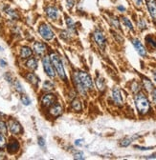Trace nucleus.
Returning a JSON list of instances; mask_svg holds the SVG:
<instances>
[{
  "label": "nucleus",
  "mask_w": 156,
  "mask_h": 160,
  "mask_svg": "<svg viewBox=\"0 0 156 160\" xmlns=\"http://www.w3.org/2000/svg\"><path fill=\"white\" fill-rule=\"evenodd\" d=\"M135 104L140 115H146L150 111V102L143 93H138L135 96Z\"/></svg>",
  "instance_id": "nucleus-1"
},
{
  "label": "nucleus",
  "mask_w": 156,
  "mask_h": 160,
  "mask_svg": "<svg viewBox=\"0 0 156 160\" xmlns=\"http://www.w3.org/2000/svg\"><path fill=\"white\" fill-rule=\"evenodd\" d=\"M50 60H51V63L52 65L54 66L55 70L57 71V73L59 74V75L62 78V79H67L66 77V74H65V71H64V68H63V65H62L61 63V60L60 58L59 57V55L56 54V53H51L50 55Z\"/></svg>",
  "instance_id": "nucleus-2"
},
{
  "label": "nucleus",
  "mask_w": 156,
  "mask_h": 160,
  "mask_svg": "<svg viewBox=\"0 0 156 160\" xmlns=\"http://www.w3.org/2000/svg\"><path fill=\"white\" fill-rule=\"evenodd\" d=\"M77 76L80 79V81L83 84V86L86 88V90L93 89V82L91 80L90 75L87 73H85V71H80V73H78Z\"/></svg>",
  "instance_id": "nucleus-3"
},
{
  "label": "nucleus",
  "mask_w": 156,
  "mask_h": 160,
  "mask_svg": "<svg viewBox=\"0 0 156 160\" xmlns=\"http://www.w3.org/2000/svg\"><path fill=\"white\" fill-rule=\"evenodd\" d=\"M38 31H40V35L45 39V40H51L54 37V33L51 30L49 26H47L46 24H42L38 28Z\"/></svg>",
  "instance_id": "nucleus-4"
},
{
  "label": "nucleus",
  "mask_w": 156,
  "mask_h": 160,
  "mask_svg": "<svg viewBox=\"0 0 156 160\" xmlns=\"http://www.w3.org/2000/svg\"><path fill=\"white\" fill-rule=\"evenodd\" d=\"M42 64H43V68H44V71L45 73L47 74L50 77H55L56 74H55V71H54V68L52 66V63H51V60L48 56H45L42 60Z\"/></svg>",
  "instance_id": "nucleus-5"
},
{
  "label": "nucleus",
  "mask_w": 156,
  "mask_h": 160,
  "mask_svg": "<svg viewBox=\"0 0 156 160\" xmlns=\"http://www.w3.org/2000/svg\"><path fill=\"white\" fill-rule=\"evenodd\" d=\"M8 127H9V131L13 134H18L22 131L20 124L14 119H10L8 122Z\"/></svg>",
  "instance_id": "nucleus-6"
},
{
  "label": "nucleus",
  "mask_w": 156,
  "mask_h": 160,
  "mask_svg": "<svg viewBox=\"0 0 156 160\" xmlns=\"http://www.w3.org/2000/svg\"><path fill=\"white\" fill-rule=\"evenodd\" d=\"M132 44H133L135 50L138 52V53L141 55V56H146V52L145 47L143 46V44L140 42L138 39H133V40H132Z\"/></svg>",
  "instance_id": "nucleus-7"
},
{
  "label": "nucleus",
  "mask_w": 156,
  "mask_h": 160,
  "mask_svg": "<svg viewBox=\"0 0 156 160\" xmlns=\"http://www.w3.org/2000/svg\"><path fill=\"white\" fill-rule=\"evenodd\" d=\"M146 5L150 16L154 21H156V1L155 0H146Z\"/></svg>",
  "instance_id": "nucleus-8"
},
{
  "label": "nucleus",
  "mask_w": 156,
  "mask_h": 160,
  "mask_svg": "<svg viewBox=\"0 0 156 160\" xmlns=\"http://www.w3.org/2000/svg\"><path fill=\"white\" fill-rule=\"evenodd\" d=\"M94 39L96 43L101 47V48H104L105 46V38L103 35V33L101 31H96L94 33Z\"/></svg>",
  "instance_id": "nucleus-9"
},
{
  "label": "nucleus",
  "mask_w": 156,
  "mask_h": 160,
  "mask_svg": "<svg viewBox=\"0 0 156 160\" xmlns=\"http://www.w3.org/2000/svg\"><path fill=\"white\" fill-rule=\"evenodd\" d=\"M112 98L113 101L115 102V104L117 105H123V98H122V95H121V91L118 89V88H114L113 91H112Z\"/></svg>",
  "instance_id": "nucleus-10"
},
{
  "label": "nucleus",
  "mask_w": 156,
  "mask_h": 160,
  "mask_svg": "<svg viewBox=\"0 0 156 160\" xmlns=\"http://www.w3.org/2000/svg\"><path fill=\"white\" fill-rule=\"evenodd\" d=\"M7 150L10 154H14L19 150V143L17 142V140L15 139H11V141L9 142V144L7 145Z\"/></svg>",
  "instance_id": "nucleus-11"
},
{
  "label": "nucleus",
  "mask_w": 156,
  "mask_h": 160,
  "mask_svg": "<svg viewBox=\"0 0 156 160\" xmlns=\"http://www.w3.org/2000/svg\"><path fill=\"white\" fill-rule=\"evenodd\" d=\"M45 12H46V14H47V16L50 19H52V20L58 19V17H59V12H58V10L55 7H48V8H46Z\"/></svg>",
  "instance_id": "nucleus-12"
},
{
  "label": "nucleus",
  "mask_w": 156,
  "mask_h": 160,
  "mask_svg": "<svg viewBox=\"0 0 156 160\" xmlns=\"http://www.w3.org/2000/svg\"><path fill=\"white\" fill-rule=\"evenodd\" d=\"M55 100H56V97H55V95L52 94V93H48L44 95V96L42 97V104L44 106H51L54 104Z\"/></svg>",
  "instance_id": "nucleus-13"
},
{
  "label": "nucleus",
  "mask_w": 156,
  "mask_h": 160,
  "mask_svg": "<svg viewBox=\"0 0 156 160\" xmlns=\"http://www.w3.org/2000/svg\"><path fill=\"white\" fill-rule=\"evenodd\" d=\"M46 49H47L46 45L41 42H36L34 44V50L38 55H42L46 52Z\"/></svg>",
  "instance_id": "nucleus-14"
},
{
  "label": "nucleus",
  "mask_w": 156,
  "mask_h": 160,
  "mask_svg": "<svg viewBox=\"0 0 156 160\" xmlns=\"http://www.w3.org/2000/svg\"><path fill=\"white\" fill-rule=\"evenodd\" d=\"M61 113H62V108L59 104H55L50 109V114L54 116H59L61 115Z\"/></svg>",
  "instance_id": "nucleus-15"
},
{
  "label": "nucleus",
  "mask_w": 156,
  "mask_h": 160,
  "mask_svg": "<svg viewBox=\"0 0 156 160\" xmlns=\"http://www.w3.org/2000/svg\"><path fill=\"white\" fill-rule=\"evenodd\" d=\"M75 79H76V86H77V88H78V91H79V93H80L81 94L85 95V93H86V88H85V87L83 86V84L80 81V79L78 78L77 75H76Z\"/></svg>",
  "instance_id": "nucleus-16"
},
{
  "label": "nucleus",
  "mask_w": 156,
  "mask_h": 160,
  "mask_svg": "<svg viewBox=\"0 0 156 160\" xmlns=\"http://www.w3.org/2000/svg\"><path fill=\"white\" fill-rule=\"evenodd\" d=\"M32 50L30 49L29 47H22L21 49V53H20V55L22 58H28L29 56L32 55Z\"/></svg>",
  "instance_id": "nucleus-17"
},
{
  "label": "nucleus",
  "mask_w": 156,
  "mask_h": 160,
  "mask_svg": "<svg viewBox=\"0 0 156 160\" xmlns=\"http://www.w3.org/2000/svg\"><path fill=\"white\" fill-rule=\"evenodd\" d=\"M26 65L29 69L31 70H36L37 68V61L35 58H30L27 62H26Z\"/></svg>",
  "instance_id": "nucleus-18"
},
{
  "label": "nucleus",
  "mask_w": 156,
  "mask_h": 160,
  "mask_svg": "<svg viewBox=\"0 0 156 160\" xmlns=\"http://www.w3.org/2000/svg\"><path fill=\"white\" fill-rule=\"evenodd\" d=\"M27 79L29 80V82L32 83L33 85H37L38 83V78L34 74H29L27 75Z\"/></svg>",
  "instance_id": "nucleus-19"
},
{
  "label": "nucleus",
  "mask_w": 156,
  "mask_h": 160,
  "mask_svg": "<svg viewBox=\"0 0 156 160\" xmlns=\"http://www.w3.org/2000/svg\"><path fill=\"white\" fill-rule=\"evenodd\" d=\"M72 107H73L74 110H76V111H79L82 110V103L80 102L79 99H74V100L72 101Z\"/></svg>",
  "instance_id": "nucleus-20"
},
{
  "label": "nucleus",
  "mask_w": 156,
  "mask_h": 160,
  "mask_svg": "<svg viewBox=\"0 0 156 160\" xmlns=\"http://www.w3.org/2000/svg\"><path fill=\"white\" fill-rule=\"evenodd\" d=\"M96 84H97V87L99 88L100 91H103L105 90V80L103 78H98L96 80Z\"/></svg>",
  "instance_id": "nucleus-21"
},
{
  "label": "nucleus",
  "mask_w": 156,
  "mask_h": 160,
  "mask_svg": "<svg viewBox=\"0 0 156 160\" xmlns=\"http://www.w3.org/2000/svg\"><path fill=\"white\" fill-rule=\"evenodd\" d=\"M123 22H124V25H126L130 31H133V26H132V23L130 22L129 19H127V17H123Z\"/></svg>",
  "instance_id": "nucleus-22"
},
{
  "label": "nucleus",
  "mask_w": 156,
  "mask_h": 160,
  "mask_svg": "<svg viewBox=\"0 0 156 160\" xmlns=\"http://www.w3.org/2000/svg\"><path fill=\"white\" fill-rule=\"evenodd\" d=\"M66 23H67V26L69 27L70 30L75 31V24H74V21L71 18L66 17Z\"/></svg>",
  "instance_id": "nucleus-23"
},
{
  "label": "nucleus",
  "mask_w": 156,
  "mask_h": 160,
  "mask_svg": "<svg viewBox=\"0 0 156 160\" xmlns=\"http://www.w3.org/2000/svg\"><path fill=\"white\" fill-rule=\"evenodd\" d=\"M144 85H145V87L146 88V90H147V91H151V90L153 89L151 82L150 81L149 79H146V78L144 79Z\"/></svg>",
  "instance_id": "nucleus-24"
},
{
  "label": "nucleus",
  "mask_w": 156,
  "mask_h": 160,
  "mask_svg": "<svg viewBox=\"0 0 156 160\" xmlns=\"http://www.w3.org/2000/svg\"><path fill=\"white\" fill-rule=\"evenodd\" d=\"M21 101L26 106H28V105H30V104H31V100H30V98L27 96V95H22V96H21Z\"/></svg>",
  "instance_id": "nucleus-25"
},
{
  "label": "nucleus",
  "mask_w": 156,
  "mask_h": 160,
  "mask_svg": "<svg viewBox=\"0 0 156 160\" xmlns=\"http://www.w3.org/2000/svg\"><path fill=\"white\" fill-rule=\"evenodd\" d=\"M131 143V139L130 138H124L121 141V146L122 147H127L130 145Z\"/></svg>",
  "instance_id": "nucleus-26"
},
{
  "label": "nucleus",
  "mask_w": 156,
  "mask_h": 160,
  "mask_svg": "<svg viewBox=\"0 0 156 160\" xmlns=\"http://www.w3.org/2000/svg\"><path fill=\"white\" fill-rule=\"evenodd\" d=\"M0 131H1L3 133H7V126L3 120H0Z\"/></svg>",
  "instance_id": "nucleus-27"
},
{
  "label": "nucleus",
  "mask_w": 156,
  "mask_h": 160,
  "mask_svg": "<svg viewBox=\"0 0 156 160\" xmlns=\"http://www.w3.org/2000/svg\"><path fill=\"white\" fill-rule=\"evenodd\" d=\"M6 145V139H5V136L2 134V133H0V149H2L4 148Z\"/></svg>",
  "instance_id": "nucleus-28"
},
{
  "label": "nucleus",
  "mask_w": 156,
  "mask_h": 160,
  "mask_svg": "<svg viewBox=\"0 0 156 160\" xmlns=\"http://www.w3.org/2000/svg\"><path fill=\"white\" fill-rule=\"evenodd\" d=\"M6 12H7L8 14H10L13 18H17V13H15L13 10H12V9H7Z\"/></svg>",
  "instance_id": "nucleus-29"
},
{
  "label": "nucleus",
  "mask_w": 156,
  "mask_h": 160,
  "mask_svg": "<svg viewBox=\"0 0 156 160\" xmlns=\"http://www.w3.org/2000/svg\"><path fill=\"white\" fill-rule=\"evenodd\" d=\"M14 86H15V89H17V92H19V93H22V92H23L22 86H21V84L19 83V81H17V80L14 82Z\"/></svg>",
  "instance_id": "nucleus-30"
},
{
  "label": "nucleus",
  "mask_w": 156,
  "mask_h": 160,
  "mask_svg": "<svg viewBox=\"0 0 156 160\" xmlns=\"http://www.w3.org/2000/svg\"><path fill=\"white\" fill-rule=\"evenodd\" d=\"M43 88H44V90H51L53 89V84L50 81H46L43 85Z\"/></svg>",
  "instance_id": "nucleus-31"
},
{
  "label": "nucleus",
  "mask_w": 156,
  "mask_h": 160,
  "mask_svg": "<svg viewBox=\"0 0 156 160\" xmlns=\"http://www.w3.org/2000/svg\"><path fill=\"white\" fill-rule=\"evenodd\" d=\"M146 41L147 42H150L154 48H156V41H155V40H153L152 39V37H150V36H147L146 38Z\"/></svg>",
  "instance_id": "nucleus-32"
},
{
  "label": "nucleus",
  "mask_w": 156,
  "mask_h": 160,
  "mask_svg": "<svg viewBox=\"0 0 156 160\" xmlns=\"http://www.w3.org/2000/svg\"><path fill=\"white\" fill-rule=\"evenodd\" d=\"M138 26L140 27V29H146V22L143 19H141L139 21V23H138Z\"/></svg>",
  "instance_id": "nucleus-33"
},
{
  "label": "nucleus",
  "mask_w": 156,
  "mask_h": 160,
  "mask_svg": "<svg viewBox=\"0 0 156 160\" xmlns=\"http://www.w3.org/2000/svg\"><path fill=\"white\" fill-rule=\"evenodd\" d=\"M38 145H40L41 148L45 147V140L42 137H38Z\"/></svg>",
  "instance_id": "nucleus-34"
},
{
  "label": "nucleus",
  "mask_w": 156,
  "mask_h": 160,
  "mask_svg": "<svg viewBox=\"0 0 156 160\" xmlns=\"http://www.w3.org/2000/svg\"><path fill=\"white\" fill-rule=\"evenodd\" d=\"M82 155H83V154L80 151V153H77V154L74 155V158L75 159H83V156Z\"/></svg>",
  "instance_id": "nucleus-35"
},
{
  "label": "nucleus",
  "mask_w": 156,
  "mask_h": 160,
  "mask_svg": "<svg viewBox=\"0 0 156 160\" xmlns=\"http://www.w3.org/2000/svg\"><path fill=\"white\" fill-rule=\"evenodd\" d=\"M132 91L135 92V93L139 91V85L136 82H134L133 84H132Z\"/></svg>",
  "instance_id": "nucleus-36"
},
{
  "label": "nucleus",
  "mask_w": 156,
  "mask_h": 160,
  "mask_svg": "<svg viewBox=\"0 0 156 160\" xmlns=\"http://www.w3.org/2000/svg\"><path fill=\"white\" fill-rule=\"evenodd\" d=\"M111 21H112V24H113V25H114L116 28H119V21H118V19L113 17V18L111 19Z\"/></svg>",
  "instance_id": "nucleus-37"
},
{
  "label": "nucleus",
  "mask_w": 156,
  "mask_h": 160,
  "mask_svg": "<svg viewBox=\"0 0 156 160\" xmlns=\"http://www.w3.org/2000/svg\"><path fill=\"white\" fill-rule=\"evenodd\" d=\"M135 148L138 149V150H141V151H147V150L152 149V148H150V147H138V146H135Z\"/></svg>",
  "instance_id": "nucleus-38"
},
{
  "label": "nucleus",
  "mask_w": 156,
  "mask_h": 160,
  "mask_svg": "<svg viewBox=\"0 0 156 160\" xmlns=\"http://www.w3.org/2000/svg\"><path fill=\"white\" fill-rule=\"evenodd\" d=\"M66 2H67V4H68V8H71V7L74 5L75 0H66Z\"/></svg>",
  "instance_id": "nucleus-39"
},
{
  "label": "nucleus",
  "mask_w": 156,
  "mask_h": 160,
  "mask_svg": "<svg viewBox=\"0 0 156 160\" xmlns=\"http://www.w3.org/2000/svg\"><path fill=\"white\" fill-rule=\"evenodd\" d=\"M5 78L7 79V81H8V82H10V83L12 82V77H11V75H10L9 73L5 75Z\"/></svg>",
  "instance_id": "nucleus-40"
},
{
  "label": "nucleus",
  "mask_w": 156,
  "mask_h": 160,
  "mask_svg": "<svg viewBox=\"0 0 156 160\" xmlns=\"http://www.w3.org/2000/svg\"><path fill=\"white\" fill-rule=\"evenodd\" d=\"M152 100L156 104V89L153 90V92H152Z\"/></svg>",
  "instance_id": "nucleus-41"
},
{
  "label": "nucleus",
  "mask_w": 156,
  "mask_h": 160,
  "mask_svg": "<svg viewBox=\"0 0 156 160\" xmlns=\"http://www.w3.org/2000/svg\"><path fill=\"white\" fill-rule=\"evenodd\" d=\"M82 140L78 139V140L75 141V145H76V146H81V145H82Z\"/></svg>",
  "instance_id": "nucleus-42"
},
{
  "label": "nucleus",
  "mask_w": 156,
  "mask_h": 160,
  "mask_svg": "<svg viewBox=\"0 0 156 160\" xmlns=\"http://www.w3.org/2000/svg\"><path fill=\"white\" fill-rule=\"evenodd\" d=\"M0 66H1V67H6L7 66L6 61H4L3 59H0Z\"/></svg>",
  "instance_id": "nucleus-43"
},
{
  "label": "nucleus",
  "mask_w": 156,
  "mask_h": 160,
  "mask_svg": "<svg viewBox=\"0 0 156 160\" xmlns=\"http://www.w3.org/2000/svg\"><path fill=\"white\" fill-rule=\"evenodd\" d=\"M118 10L121 11V12H124V11H126V8L123 7V6H118Z\"/></svg>",
  "instance_id": "nucleus-44"
},
{
  "label": "nucleus",
  "mask_w": 156,
  "mask_h": 160,
  "mask_svg": "<svg viewBox=\"0 0 156 160\" xmlns=\"http://www.w3.org/2000/svg\"><path fill=\"white\" fill-rule=\"evenodd\" d=\"M3 158H5V155L2 153V151H0V159H3Z\"/></svg>",
  "instance_id": "nucleus-45"
},
{
  "label": "nucleus",
  "mask_w": 156,
  "mask_h": 160,
  "mask_svg": "<svg viewBox=\"0 0 156 160\" xmlns=\"http://www.w3.org/2000/svg\"><path fill=\"white\" fill-rule=\"evenodd\" d=\"M136 2H137V5L138 6H141L142 5V0H136Z\"/></svg>",
  "instance_id": "nucleus-46"
},
{
  "label": "nucleus",
  "mask_w": 156,
  "mask_h": 160,
  "mask_svg": "<svg viewBox=\"0 0 156 160\" xmlns=\"http://www.w3.org/2000/svg\"><path fill=\"white\" fill-rule=\"evenodd\" d=\"M153 77H154V80H155V82H156V71L153 74Z\"/></svg>",
  "instance_id": "nucleus-47"
},
{
  "label": "nucleus",
  "mask_w": 156,
  "mask_h": 160,
  "mask_svg": "<svg viewBox=\"0 0 156 160\" xmlns=\"http://www.w3.org/2000/svg\"><path fill=\"white\" fill-rule=\"evenodd\" d=\"M0 115H2V114H1V113H0Z\"/></svg>",
  "instance_id": "nucleus-48"
}]
</instances>
